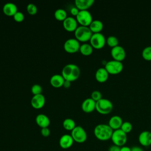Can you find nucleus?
<instances>
[{
    "label": "nucleus",
    "instance_id": "3",
    "mask_svg": "<svg viewBox=\"0 0 151 151\" xmlns=\"http://www.w3.org/2000/svg\"><path fill=\"white\" fill-rule=\"evenodd\" d=\"M92 34L93 33L88 27L79 26L74 31L75 38L79 42H85L90 41Z\"/></svg>",
    "mask_w": 151,
    "mask_h": 151
},
{
    "label": "nucleus",
    "instance_id": "33",
    "mask_svg": "<svg viewBox=\"0 0 151 151\" xmlns=\"http://www.w3.org/2000/svg\"><path fill=\"white\" fill-rule=\"evenodd\" d=\"M14 19L18 22H21L24 21V15L22 12L18 11L14 16H13Z\"/></svg>",
    "mask_w": 151,
    "mask_h": 151
},
{
    "label": "nucleus",
    "instance_id": "28",
    "mask_svg": "<svg viewBox=\"0 0 151 151\" xmlns=\"http://www.w3.org/2000/svg\"><path fill=\"white\" fill-rule=\"evenodd\" d=\"M142 56L146 61H151V46H147L142 50Z\"/></svg>",
    "mask_w": 151,
    "mask_h": 151
},
{
    "label": "nucleus",
    "instance_id": "38",
    "mask_svg": "<svg viewBox=\"0 0 151 151\" xmlns=\"http://www.w3.org/2000/svg\"><path fill=\"white\" fill-rule=\"evenodd\" d=\"M120 151H131V148L128 146H123L122 147H120Z\"/></svg>",
    "mask_w": 151,
    "mask_h": 151
},
{
    "label": "nucleus",
    "instance_id": "12",
    "mask_svg": "<svg viewBox=\"0 0 151 151\" xmlns=\"http://www.w3.org/2000/svg\"><path fill=\"white\" fill-rule=\"evenodd\" d=\"M78 22L76 18L73 17H67L63 21V25L64 28L68 32L75 31L78 27Z\"/></svg>",
    "mask_w": 151,
    "mask_h": 151
},
{
    "label": "nucleus",
    "instance_id": "10",
    "mask_svg": "<svg viewBox=\"0 0 151 151\" xmlns=\"http://www.w3.org/2000/svg\"><path fill=\"white\" fill-rule=\"evenodd\" d=\"M80 44L79 41L76 38H70L65 41L64 44V50L70 54L78 52L80 50Z\"/></svg>",
    "mask_w": 151,
    "mask_h": 151
},
{
    "label": "nucleus",
    "instance_id": "17",
    "mask_svg": "<svg viewBox=\"0 0 151 151\" xmlns=\"http://www.w3.org/2000/svg\"><path fill=\"white\" fill-rule=\"evenodd\" d=\"M2 11L5 15L8 17H13L18 12V8L15 4L8 2L4 5Z\"/></svg>",
    "mask_w": 151,
    "mask_h": 151
},
{
    "label": "nucleus",
    "instance_id": "37",
    "mask_svg": "<svg viewBox=\"0 0 151 151\" xmlns=\"http://www.w3.org/2000/svg\"><path fill=\"white\" fill-rule=\"evenodd\" d=\"M131 151H144V150L142 147L136 146L131 147Z\"/></svg>",
    "mask_w": 151,
    "mask_h": 151
},
{
    "label": "nucleus",
    "instance_id": "31",
    "mask_svg": "<svg viewBox=\"0 0 151 151\" xmlns=\"http://www.w3.org/2000/svg\"><path fill=\"white\" fill-rule=\"evenodd\" d=\"M31 91V93L34 95H37V94H41L42 89L40 85H39L38 84H35L32 86Z\"/></svg>",
    "mask_w": 151,
    "mask_h": 151
},
{
    "label": "nucleus",
    "instance_id": "26",
    "mask_svg": "<svg viewBox=\"0 0 151 151\" xmlns=\"http://www.w3.org/2000/svg\"><path fill=\"white\" fill-rule=\"evenodd\" d=\"M63 126L65 130L70 131H72L76 126L74 120L70 118L65 119L63 122Z\"/></svg>",
    "mask_w": 151,
    "mask_h": 151
},
{
    "label": "nucleus",
    "instance_id": "23",
    "mask_svg": "<svg viewBox=\"0 0 151 151\" xmlns=\"http://www.w3.org/2000/svg\"><path fill=\"white\" fill-rule=\"evenodd\" d=\"M88 27L93 34L100 33L103 29V24L101 21L95 19L93 20Z\"/></svg>",
    "mask_w": 151,
    "mask_h": 151
},
{
    "label": "nucleus",
    "instance_id": "21",
    "mask_svg": "<svg viewBox=\"0 0 151 151\" xmlns=\"http://www.w3.org/2000/svg\"><path fill=\"white\" fill-rule=\"evenodd\" d=\"M35 122L37 125L41 129L48 127L50 124V120L49 118L44 114H38L35 118Z\"/></svg>",
    "mask_w": 151,
    "mask_h": 151
},
{
    "label": "nucleus",
    "instance_id": "29",
    "mask_svg": "<svg viewBox=\"0 0 151 151\" xmlns=\"http://www.w3.org/2000/svg\"><path fill=\"white\" fill-rule=\"evenodd\" d=\"M132 129H133V126L132 123L129 122H123L120 127V129L126 134L130 133L132 130Z\"/></svg>",
    "mask_w": 151,
    "mask_h": 151
},
{
    "label": "nucleus",
    "instance_id": "8",
    "mask_svg": "<svg viewBox=\"0 0 151 151\" xmlns=\"http://www.w3.org/2000/svg\"><path fill=\"white\" fill-rule=\"evenodd\" d=\"M76 18L77 22L80 26L89 27L93 21L92 15L88 10L80 11Z\"/></svg>",
    "mask_w": 151,
    "mask_h": 151
},
{
    "label": "nucleus",
    "instance_id": "14",
    "mask_svg": "<svg viewBox=\"0 0 151 151\" xmlns=\"http://www.w3.org/2000/svg\"><path fill=\"white\" fill-rule=\"evenodd\" d=\"M139 143L144 146L148 147L151 145V132L145 130L142 132L138 137Z\"/></svg>",
    "mask_w": 151,
    "mask_h": 151
},
{
    "label": "nucleus",
    "instance_id": "22",
    "mask_svg": "<svg viewBox=\"0 0 151 151\" xmlns=\"http://www.w3.org/2000/svg\"><path fill=\"white\" fill-rule=\"evenodd\" d=\"M65 80L61 74H54L50 78L51 85L55 88H59L63 86Z\"/></svg>",
    "mask_w": 151,
    "mask_h": 151
},
{
    "label": "nucleus",
    "instance_id": "27",
    "mask_svg": "<svg viewBox=\"0 0 151 151\" xmlns=\"http://www.w3.org/2000/svg\"><path fill=\"white\" fill-rule=\"evenodd\" d=\"M106 44L112 48L119 45V40L116 37L111 35L106 38Z\"/></svg>",
    "mask_w": 151,
    "mask_h": 151
},
{
    "label": "nucleus",
    "instance_id": "30",
    "mask_svg": "<svg viewBox=\"0 0 151 151\" xmlns=\"http://www.w3.org/2000/svg\"><path fill=\"white\" fill-rule=\"evenodd\" d=\"M27 11L28 13L31 15H34L37 13V6L32 3H30L27 6Z\"/></svg>",
    "mask_w": 151,
    "mask_h": 151
},
{
    "label": "nucleus",
    "instance_id": "24",
    "mask_svg": "<svg viewBox=\"0 0 151 151\" xmlns=\"http://www.w3.org/2000/svg\"><path fill=\"white\" fill-rule=\"evenodd\" d=\"M79 51L80 53L83 55L88 56L92 54L93 51V48L90 44L84 43L82 45H80Z\"/></svg>",
    "mask_w": 151,
    "mask_h": 151
},
{
    "label": "nucleus",
    "instance_id": "18",
    "mask_svg": "<svg viewBox=\"0 0 151 151\" xmlns=\"http://www.w3.org/2000/svg\"><path fill=\"white\" fill-rule=\"evenodd\" d=\"M123 122L120 116L115 115L110 117L109 120L108 125L111 127L113 130H116L120 129Z\"/></svg>",
    "mask_w": 151,
    "mask_h": 151
},
{
    "label": "nucleus",
    "instance_id": "15",
    "mask_svg": "<svg viewBox=\"0 0 151 151\" xmlns=\"http://www.w3.org/2000/svg\"><path fill=\"white\" fill-rule=\"evenodd\" d=\"M96 102L91 98H87L83 101L81 104V109L85 113H91L96 110Z\"/></svg>",
    "mask_w": 151,
    "mask_h": 151
},
{
    "label": "nucleus",
    "instance_id": "20",
    "mask_svg": "<svg viewBox=\"0 0 151 151\" xmlns=\"http://www.w3.org/2000/svg\"><path fill=\"white\" fill-rule=\"evenodd\" d=\"M94 2V0H76L75 5L79 11H84L90 8Z\"/></svg>",
    "mask_w": 151,
    "mask_h": 151
},
{
    "label": "nucleus",
    "instance_id": "7",
    "mask_svg": "<svg viewBox=\"0 0 151 151\" xmlns=\"http://www.w3.org/2000/svg\"><path fill=\"white\" fill-rule=\"evenodd\" d=\"M106 44V39L101 33H94L90 40V44L94 49L100 50L103 48Z\"/></svg>",
    "mask_w": 151,
    "mask_h": 151
},
{
    "label": "nucleus",
    "instance_id": "39",
    "mask_svg": "<svg viewBox=\"0 0 151 151\" xmlns=\"http://www.w3.org/2000/svg\"><path fill=\"white\" fill-rule=\"evenodd\" d=\"M70 85H71V82L70 81L65 80L63 86H64V87H65V88H69L70 87Z\"/></svg>",
    "mask_w": 151,
    "mask_h": 151
},
{
    "label": "nucleus",
    "instance_id": "32",
    "mask_svg": "<svg viewBox=\"0 0 151 151\" xmlns=\"http://www.w3.org/2000/svg\"><path fill=\"white\" fill-rule=\"evenodd\" d=\"M90 98H91L94 101L97 102L102 99V94L100 91L98 90H94L91 93Z\"/></svg>",
    "mask_w": 151,
    "mask_h": 151
},
{
    "label": "nucleus",
    "instance_id": "19",
    "mask_svg": "<svg viewBox=\"0 0 151 151\" xmlns=\"http://www.w3.org/2000/svg\"><path fill=\"white\" fill-rule=\"evenodd\" d=\"M109 74L104 67H101L97 69L95 73L96 80L101 83L106 82L109 78Z\"/></svg>",
    "mask_w": 151,
    "mask_h": 151
},
{
    "label": "nucleus",
    "instance_id": "9",
    "mask_svg": "<svg viewBox=\"0 0 151 151\" xmlns=\"http://www.w3.org/2000/svg\"><path fill=\"white\" fill-rule=\"evenodd\" d=\"M71 136L74 142L79 143H84L87 138V134L86 130L80 126H76L71 131Z\"/></svg>",
    "mask_w": 151,
    "mask_h": 151
},
{
    "label": "nucleus",
    "instance_id": "36",
    "mask_svg": "<svg viewBox=\"0 0 151 151\" xmlns=\"http://www.w3.org/2000/svg\"><path fill=\"white\" fill-rule=\"evenodd\" d=\"M120 147L114 145H111L109 148V151H120Z\"/></svg>",
    "mask_w": 151,
    "mask_h": 151
},
{
    "label": "nucleus",
    "instance_id": "35",
    "mask_svg": "<svg viewBox=\"0 0 151 151\" xmlns=\"http://www.w3.org/2000/svg\"><path fill=\"white\" fill-rule=\"evenodd\" d=\"M79 11H80L76 6L71 8L70 9V13L74 17H76L77 15V14H78Z\"/></svg>",
    "mask_w": 151,
    "mask_h": 151
},
{
    "label": "nucleus",
    "instance_id": "2",
    "mask_svg": "<svg viewBox=\"0 0 151 151\" xmlns=\"http://www.w3.org/2000/svg\"><path fill=\"white\" fill-rule=\"evenodd\" d=\"M113 130L106 124H97L94 129V134L99 140L107 141L111 139Z\"/></svg>",
    "mask_w": 151,
    "mask_h": 151
},
{
    "label": "nucleus",
    "instance_id": "4",
    "mask_svg": "<svg viewBox=\"0 0 151 151\" xmlns=\"http://www.w3.org/2000/svg\"><path fill=\"white\" fill-rule=\"evenodd\" d=\"M113 109L112 102L107 99L102 98L96 102V110L101 114H108Z\"/></svg>",
    "mask_w": 151,
    "mask_h": 151
},
{
    "label": "nucleus",
    "instance_id": "11",
    "mask_svg": "<svg viewBox=\"0 0 151 151\" xmlns=\"http://www.w3.org/2000/svg\"><path fill=\"white\" fill-rule=\"evenodd\" d=\"M111 56L114 60L122 62L126 57L125 50L120 45L113 47L111 50Z\"/></svg>",
    "mask_w": 151,
    "mask_h": 151
},
{
    "label": "nucleus",
    "instance_id": "1",
    "mask_svg": "<svg viewBox=\"0 0 151 151\" xmlns=\"http://www.w3.org/2000/svg\"><path fill=\"white\" fill-rule=\"evenodd\" d=\"M61 75L65 80L70 82L76 81L80 75V70L79 67L74 64H68L65 65L61 71Z\"/></svg>",
    "mask_w": 151,
    "mask_h": 151
},
{
    "label": "nucleus",
    "instance_id": "6",
    "mask_svg": "<svg viewBox=\"0 0 151 151\" xmlns=\"http://www.w3.org/2000/svg\"><path fill=\"white\" fill-rule=\"evenodd\" d=\"M104 68L109 74L116 75L123 71V64L122 62L113 60L107 61L105 64Z\"/></svg>",
    "mask_w": 151,
    "mask_h": 151
},
{
    "label": "nucleus",
    "instance_id": "5",
    "mask_svg": "<svg viewBox=\"0 0 151 151\" xmlns=\"http://www.w3.org/2000/svg\"><path fill=\"white\" fill-rule=\"evenodd\" d=\"M111 140L114 145L119 147L124 146L127 140V134L123 132L120 129L113 130Z\"/></svg>",
    "mask_w": 151,
    "mask_h": 151
},
{
    "label": "nucleus",
    "instance_id": "25",
    "mask_svg": "<svg viewBox=\"0 0 151 151\" xmlns=\"http://www.w3.org/2000/svg\"><path fill=\"white\" fill-rule=\"evenodd\" d=\"M54 17L57 21L63 22L67 18V12L63 9H57L54 12Z\"/></svg>",
    "mask_w": 151,
    "mask_h": 151
},
{
    "label": "nucleus",
    "instance_id": "34",
    "mask_svg": "<svg viewBox=\"0 0 151 151\" xmlns=\"http://www.w3.org/2000/svg\"><path fill=\"white\" fill-rule=\"evenodd\" d=\"M41 133L44 137H48L50 134V130L48 127L42 128L41 130Z\"/></svg>",
    "mask_w": 151,
    "mask_h": 151
},
{
    "label": "nucleus",
    "instance_id": "16",
    "mask_svg": "<svg viewBox=\"0 0 151 151\" xmlns=\"http://www.w3.org/2000/svg\"><path fill=\"white\" fill-rule=\"evenodd\" d=\"M74 140L71 134H65L63 135L59 140V145L60 147L64 149L70 148L73 144Z\"/></svg>",
    "mask_w": 151,
    "mask_h": 151
},
{
    "label": "nucleus",
    "instance_id": "13",
    "mask_svg": "<svg viewBox=\"0 0 151 151\" xmlns=\"http://www.w3.org/2000/svg\"><path fill=\"white\" fill-rule=\"evenodd\" d=\"M45 103V98L42 94L34 95L31 100L32 107L35 109H40L44 107Z\"/></svg>",
    "mask_w": 151,
    "mask_h": 151
}]
</instances>
